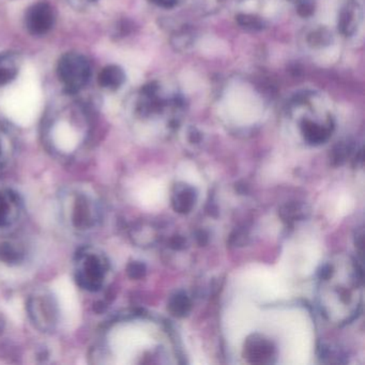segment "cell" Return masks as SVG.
Wrapping results in <instances>:
<instances>
[{
  "label": "cell",
  "instance_id": "1",
  "mask_svg": "<svg viewBox=\"0 0 365 365\" xmlns=\"http://www.w3.org/2000/svg\"><path fill=\"white\" fill-rule=\"evenodd\" d=\"M58 205L63 225L77 235L95 231L102 222L100 200L85 186H71L63 188L59 195Z\"/></svg>",
  "mask_w": 365,
  "mask_h": 365
},
{
  "label": "cell",
  "instance_id": "2",
  "mask_svg": "<svg viewBox=\"0 0 365 365\" xmlns=\"http://www.w3.org/2000/svg\"><path fill=\"white\" fill-rule=\"evenodd\" d=\"M110 270V261L100 249L84 247L75 254L74 279L84 291L89 293L102 291Z\"/></svg>",
  "mask_w": 365,
  "mask_h": 365
},
{
  "label": "cell",
  "instance_id": "3",
  "mask_svg": "<svg viewBox=\"0 0 365 365\" xmlns=\"http://www.w3.org/2000/svg\"><path fill=\"white\" fill-rule=\"evenodd\" d=\"M26 312L33 326L43 333L56 331L60 321V307L56 295L47 289L33 291L26 301Z\"/></svg>",
  "mask_w": 365,
  "mask_h": 365
},
{
  "label": "cell",
  "instance_id": "4",
  "mask_svg": "<svg viewBox=\"0 0 365 365\" xmlns=\"http://www.w3.org/2000/svg\"><path fill=\"white\" fill-rule=\"evenodd\" d=\"M57 74L67 92L76 93L90 79V65L81 54L67 53L59 59Z\"/></svg>",
  "mask_w": 365,
  "mask_h": 365
},
{
  "label": "cell",
  "instance_id": "5",
  "mask_svg": "<svg viewBox=\"0 0 365 365\" xmlns=\"http://www.w3.org/2000/svg\"><path fill=\"white\" fill-rule=\"evenodd\" d=\"M55 13L47 1L33 3L25 13L26 29L33 35H44L53 29Z\"/></svg>",
  "mask_w": 365,
  "mask_h": 365
},
{
  "label": "cell",
  "instance_id": "6",
  "mask_svg": "<svg viewBox=\"0 0 365 365\" xmlns=\"http://www.w3.org/2000/svg\"><path fill=\"white\" fill-rule=\"evenodd\" d=\"M23 211V202L17 192L0 188V231L15 225Z\"/></svg>",
  "mask_w": 365,
  "mask_h": 365
},
{
  "label": "cell",
  "instance_id": "7",
  "mask_svg": "<svg viewBox=\"0 0 365 365\" xmlns=\"http://www.w3.org/2000/svg\"><path fill=\"white\" fill-rule=\"evenodd\" d=\"M196 192L192 186L182 184L175 188L172 194V207L180 213H188L195 205Z\"/></svg>",
  "mask_w": 365,
  "mask_h": 365
},
{
  "label": "cell",
  "instance_id": "8",
  "mask_svg": "<svg viewBox=\"0 0 365 365\" xmlns=\"http://www.w3.org/2000/svg\"><path fill=\"white\" fill-rule=\"evenodd\" d=\"M19 60L17 54L6 51L0 54V86L15 81L19 74Z\"/></svg>",
  "mask_w": 365,
  "mask_h": 365
},
{
  "label": "cell",
  "instance_id": "9",
  "mask_svg": "<svg viewBox=\"0 0 365 365\" xmlns=\"http://www.w3.org/2000/svg\"><path fill=\"white\" fill-rule=\"evenodd\" d=\"M98 81L103 88L117 90L126 82V73L119 65H107L99 74Z\"/></svg>",
  "mask_w": 365,
  "mask_h": 365
},
{
  "label": "cell",
  "instance_id": "10",
  "mask_svg": "<svg viewBox=\"0 0 365 365\" xmlns=\"http://www.w3.org/2000/svg\"><path fill=\"white\" fill-rule=\"evenodd\" d=\"M245 350L248 357L251 358L253 362L265 363L267 362L266 359L273 356V348L271 347V343L267 340H263L261 337H254L253 340L248 341Z\"/></svg>",
  "mask_w": 365,
  "mask_h": 365
},
{
  "label": "cell",
  "instance_id": "11",
  "mask_svg": "<svg viewBox=\"0 0 365 365\" xmlns=\"http://www.w3.org/2000/svg\"><path fill=\"white\" fill-rule=\"evenodd\" d=\"M301 130H302L305 140L312 145L323 144L330 136V128L321 126V124L307 120V119L303 120Z\"/></svg>",
  "mask_w": 365,
  "mask_h": 365
},
{
  "label": "cell",
  "instance_id": "12",
  "mask_svg": "<svg viewBox=\"0 0 365 365\" xmlns=\"http://www.w3.org/2000/svg\"><path fill=\"white\" fill-rule=\"evenodd\" d=\"M358 26V10L355 5H347L339 19V29L345 35H351Z\"/></svg>",
  "mask_w": 365,
  "mask_h": 365
},
{
  "label": "cell",
  "instance_id": "13",
  "mask_svg": "<svg viewBox=\"0 0 365 365\" xmlns=\"http://www.w3.org/2000/svg\"><path fill=\"white\" fill-rule=\"evenodd\" d=\"M168 309L175 316L184 317L188 315L191 309V301L186 293L178 291L170 297Z\"/></svg>",
  "mask_w": 365,
  "mask_h": 365
},
{
  "label": "cell",
  "instance_id": "14",
  "mask_svg": "<svg viewBox=\"0 0 365 365\" xmlns=\"http://www.w3.org/2000/svg\"><path fill=\"white\" fill-rule=\"evenodd\" d=\"M23 251L19 245L13 243H3L0 245V261L7 263H17L23 259Z\"/></svg>",
  "mask_w": 365,
  "mask_h": 365
},
{
  "label": "cell",
  "instance_id": "15",
  "mask_svg": "<svg viewBox=\"0 0 365 365\" xmlns=\"http://www.w3.org/2000/svg\"><path fill=\"white\" fill-rule=\"evenodd\" d=\"M13 143L5 130L0 128V168L7 165L13 154Z\"/></svg>",
  "mask_w": 365,
  "mask_h": 365
},
{
  "label": "cell",
  "instance_id": "16",
  "mask_svg": "<svg viewBox=\"0 0 365 365\" xmlns=\"http://www.w3.org/2000/svg\"><path fill=\"white\" fill-rule=\"evenodd\" d=\"M238 24L243 29H251V31H261L265 27V22L257 15H237Z\"/></svg>",
  "mask_w": 365,
  "mask_h": 365
},
{
  "label": "cell",
  "instance_id": "17",
  "mask_svg": "<svg viewBox=\"0 0 365 365\" xmlns=\"http://www.w3.org/2000/svg\"><path fill=\"white\" fill-rule=\"evenodd\" d=\"M128 273L132 279H140L146 273V267L140 261H132V263H129Z\"/></svg>",
  "mask_w": 365,
  "mask_h": 365
},
{
  "label": "cell",
  "instance_id": "18",
  "mask_svg": "<svg viewBox=\"0 0 365 365\" xmlns=\"http://www.w3.org/2000/svg\"><path fill=\"white\" fill-rule=\"evenodd\" d=\"M329 35H325V31H318L317 33H312L309 37V43L312 45H321L323 43L329 42Z\"/></svg>",
  "mask_w": 365,
  "mask_h": 365
},
{
  "label": "cell",
  "instance_id": "19",
  "mask_svg": "<svg viewBox=\"0 0 365 365\" xmlns=\"http://www.w3.org/2000/svg\"><path fill=\"white\" fill-rule=\"evenodd\" d=\"M298 12L301 17H309V15H312L313 13H314V5L309 3V1H305V3H302L299 6Z\"/></svg>",
  "mask_w": 365,
  "mask_h": 365
},
{
  "label": "cell",
  "instance_id": "20",
  "mask_svg": "<svg viewBox=\"0 0 365 365\" xmlns=\"http://www.w3.org/2000/svg\"><path fill=\"white\" fill-rule=\"evenodd\" d=\"M89 1H96V0H89Z\"/></svg>",
  "mask_w": 365,
  "mask_h": 365
},
{
  "label": "cell",
  "instance_id": "21",
  "mask_svg": "<svg viewBox=\"0 0 365 365\" xmlns=\"http://www.w3.org/2000/svg\"><path fill=\"white\" fill-rule=\"evenodd\" d=\"M161 1H164V0H161Z\"/></svg>",
  "mask_w": 365,
  "mask_h": 365
}]
</instances>
